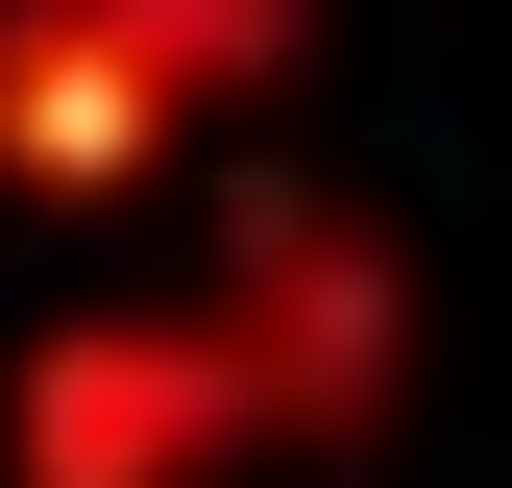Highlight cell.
<instances>
[{"label": "cell", "instance_id": "cell-1", "mask_svg": "<svg viewBox=\"0 0 512 488\" xmlns=\"http://www.w3.org/2000/svg\"><path fill=\"white\" fill-rule=\"evenodd\" d=\"M220 440H269L220 293H196V318H49L25 391H0V464H25V488H171V464H220Z\"/></svg>", "mask_w": 512, "mask_h": 488}, {"label": "cell", "instance_id": "cell-2", "mask_svg": "<svg viewBox=\"0 0 512 488\" xmlns=\"http://www.w3.org/2000/svg\"><path fill=\"white\" fill-rule=\"evenodd\" d=\"M220 342H244V415H269V440H342V415H391V366H415V269L293 196V220H244Z\"/></svg>", "mask_w": 512, "mask_h": 488}, {"label": "cell", "instance_id": "cell-3", "mask_svg": "<svg viewBox=\"0 0 512 488\" xmlns=\"http://www.w3.org/2000/svg\"><path fill=\"white\" fill-rule=\"evenodd\" d=\"M171 49L122 25V0H0V171L25 196H122V171H171Z\"/></svg>", "mask_w": 512, "mask_h": 488}, {"label": "cell", "instance_id": "cell-4", "mask_svg": "<svg viewBox=\"0 0 512 488\" xmlns=\"http://www.w3.org/2000/svg\"><path fill=\"white\" fill-rule=\"evenodd\" d=\"M122 25H147V49H171V98H269V74H293V25H317V0H122Z\"/></svg>", "mask_w": 512, "mask_h": 488}]
</instances>
